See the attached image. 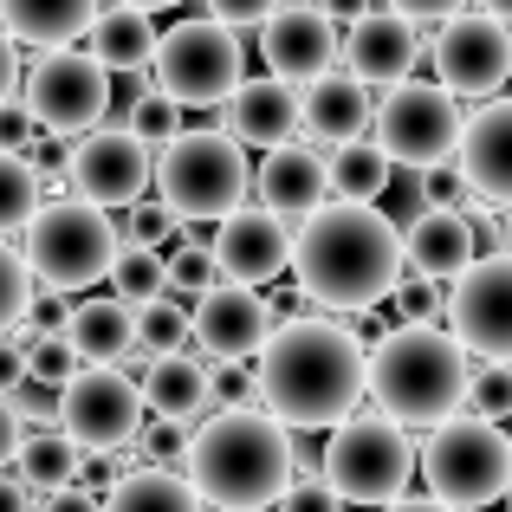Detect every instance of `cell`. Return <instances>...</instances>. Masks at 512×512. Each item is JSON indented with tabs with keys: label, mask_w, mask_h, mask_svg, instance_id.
Returning <instances> with one entry per match:
<instances>
[{
	"label": "cell",
	"mask_w": 512,
	"mask_h": 512,
	"mask_svg": "<svg viewBox=\"0 0 512 512\" xmlns=\"http://www.w3.org/2000/svg\"><path fill=\"white\" fill-rule=\"evenodd\" d=\"M279 512H344V500L325 480H292V487L279 493Z\"/></svg>",
	"instance_id": "46"
},
{
	"label": "cell",
	"mask_w": 512,
	"mask_h": 512,
	"mask_svg": "<svg viewBox=\"0 0 512 512\" xmlns=\"http://www.w3.org/2000/svg\"><path fill=\"white\" fill-rule=\"evenodd\" d=\"M474 260H480V234L467 221V208H422L402 234V266L422 279H441V286Z\"/></svg>",
	"instance_id": "23"
},
{
	"label": "cell",
	"mask_w": 512,
	"mask_h": 512,
	"mask_svg": "<svg viewBox=\"0 0 512 512\" xmlns=\"http://www.w3.org/2000/svg\"><path fill=\"white\" fill-rule=\"evenodd\" d=\"M500 500H506V512H512V487H506V493H500Z\"/></svg>",
	"instance_id": "61"
},
{
	"label": "cell",
	"mask_w": 512,
	"mask_h": 512,
	"mask_svg": "<svg viewBox=\"0 0 512 512\" xmlns=\"http://www.w3.org/2000/svg\"><path fill=\"white\" fill-rule=\"evenodd\" d=\"M318 7H325V13H331V20H357V13H363V7H370V0H318Z\"/></svg>",
	"instance_id": "57"
},
{
	"label": "cell",
	"mask_w": 512,
	"mask_h": 512,
	"mask_svg": "<svg viewBox=\"0 0 512 512\" xmlns=\"http://www.w3.org/2000/svg\"><path fill=\"white\" fill-rule=\"evenodd\" d=\"M227 137L240 150H279L299 137V85L286 78H240L227 98Z\"/></svg>",
	"instance_id": "21"
},
{
	"label": "cell",
	"mask_w": 512,
	"mask_h": 512,
	"mask_svg": "<svg viewBox=\"0 0 512 512\" xmlns=\"http://www.w3.org/2000/svg\"><path fill=\"white\" fill-rule=\"evenodd\" d=\"M98 512H208V506L175 467H130V474H117L104 487Z\"/></svg>",
	"instance_id": "29"
},
{
	"label": "cell",
	"mask_w": 512,
	"mask_h": 512,
	"mask_svg": "<svg viewBox=\"0 0 512 512\" xmlns=\"http://www.w3.org/2000/svg\"><path fill=\"white\" fill-rule=\"evenodd\" d=\"M33 512H98V493L91 487H52V493H33Z\"/></svg>",
	"instance_id": "49"
},
{
	"label": "cell",
	"mask_w": 512,
	"mask_h": 512,
	"mask_svg": "<svg viewBox=\"0 0 512 512\" xmlns=\"http://www.w3.org/2000/svg\"><path fill=\"white\" fill-rule=\"evenodd\" d=\"M137 389H143V409L163 415V422H188V428H195L201 415H214V402H208V363L188 357V350L143 357Z\"/></svg>",
	"instance_id": "25"
},
{
	"label": "cell",
	"mask_w": 512,
	"mask_h": 512,
	"mask_svg": "<svg viewBox=\"0 0 512 512\" xmlns=\"http://www.w3.org/2000/svg\"><path fill=\"white\" fill-rule=\"evenodd\" d=\"M65 338H72L78 363H124V357H137V305L85 299L65 318Z\"/></svg>",
	"instance_id": "27"
},
{
	"label": "cell",
	"mask_w": 512,
	"mask_h": 512,
	"mask_svg": "<svg viewBox=\"0 0 512 512\" xmlns=\"http://www.w3.org/2000/svg\"><path fill=\"white\" fill-rule=\"evenodd\" d=\"M428 59H435V78L441 91H454V98H493V91L512 78V26L500 13H448V20H435V46H428Z\"/></svg>",
	"instance_id": "13"
},
{
	"label": "cell",
	"mask_w": 512,
	"mask_h": 512,
	"mask_svg": "<svg viewBox=\"0 0 512 512\" xmlns=\"http://www.w3.org/2000/svg\"><path fill=\"white\" fill-rule=\"evenodd\" d=\"M104 279H111V299L150 305V299H163V253H156V247H137V240H124Z\"/></svg>",
	"instance_id": "32"
},
{
	"label": "cell",
	"mask_w": 512,
	"mask_h": 512,
	"mask_svg": "<svg viewBox=\"0 0 512 512\" xmlns=\"http://www.w3.org/2000/svg\"><path fill=\"white\" fill-rule=\"evenodd\" d=\"M461 98L441 85H415V78H402V85L383 91V104L370 111V130H376V150L389 156L396 169H428V163H448L454 143H461Z\"/></svg>",
	"instance_id": "11"
},
{
	"label": "cell",
	"mask_w": 512,
	"mask_h": 512,
	"mask_svg": "<svg viewBox=\"0 0 512 512\" xmlns=\"http://www.w3.org/2000/svg\"><path fill=\"white\" fill-rule=\"evenodd\" d=\"M33 137H39V124H33V111H26L20 98H7L0 104V150H33Z\"/></svg>",
	"instance_id": "47"
},
{
	"label": "cell",
	"mask_w": 512,
	"mask_h": 512,
	"mask_svg": "<svg viewBox=\"0 0 512 512\" xmlns=\"http://www.w3.org/2000/svg\"><path fill=\"white\" fill-rule=\"evenodd\" d=\"M78 370V350L65 331H39L33 344H26V376H39V383H65V376Z\"/></svg>",
	"instance_id": "41"
},
{
	"label": "cell",
	"mask_w": 512,
	"mask_h": 512,
	"mask_svg": "<svg viewBox=\"0 0 512 512\" xmlns=\"http://www.w3.org/2000/svg\"><path fill=\"white\" fill-rule=\"evenodd\" d=\"M467 415H480V422H506L512 415V363H480V370H467Z\"/></svg>",
	"instance_id": "36"
},
{
	"label": "cell",
	"mask_w": 512,
	"mask_h": 512,
	"mask_svg": "<svg viewBox=\"0 0 512 512\" xmlns=\"http://www.w3.org/2000/svg\"><path fill=\"white\" fill-rule=\"evenodd\" d=\"M214 273L227 279V286H273L279 273H292V221H279V214L266 208H247L240 201L234 214H221L214 221Z\"/></svg>",
	"instance_id": "16"
},
{
	"label": "cell",
	"mask_w": 512,
	"mask_h": 512,
	"mask_svg": "<svg viewBox=\"0 0 512 512\" xmlns=\"http://www.w3.org/2000/svg\"><path fill=\"white\" fill-rule=\"evenodd\" d=\"M182 124H188V117H182V104H175V98H163V91H143V98L130 104V124L124 130L137 143H150V150H163L169 137H182Z\"/></svg>",
	"instance_id": "37"
},
{
	"label": "cell",
	"mask_w": 512,
	"mask_h": 512,
	"mask_svg": "<svg viewBox=\"0 0 512 512\" xmlns=\"http://www.w3.org/2000/svg\"><path fill=\"white\" fill-rule=\"evenodd\" d=\"M156 91L175 98L182 111H195V104H227L234 98V85L247 78V52H240L234 26L221 20H182L169 26L163 39H156Z\"/></svg>",
	"instance_id": "9"
},
{
	"label": "cell",
	"mask_w": 512,
	"mask_h": 512,
	"mask_svg": "<svg viewBox=\"0 0 512 512\" xmlns=\"http://www.w3.org/2000/svg\"><path fill=\"white\" fill-rule=\"evenodd\" d=\"M208 286H221V273H214V253L208 247H163V292L169 299H182V305H195Z\"/></svg>",
	"instance_id": "35"
},
{
	"label": "cell",
	"mask_w": 512,
	"mask_h": 512,
	"mask_svg": "<svg viewBox=\"0 0 512 512\" xmlns=\"http://www.w3.org/2000/svg\"><path fill=\"white\" fill-rule=\"evenodd\" d=\"M467 350L441 325H396L363 350V396L396 428H435L467 402Z\"/></svg>",
	"instance_id": "4"
},
{
	"label": "cell",
	"mask_w": 512,
	"mask_h": 512,
	"mask_svg": "<svg viewBox=\"0 0 512 512\" xmlns=\"http://www.w3.org/2000/svg\"><path fill=\"white\" fill-rule=\"evenodd\" d=\"M208 402L214 409H253L260 383H253L247 363H208Z\"/></svg>",
	"instance_id": "42"
},
{
	"label": "cell",
	"mask_w": 512,
	"mask_h": 512,
	"mask_svg": "<svg viewBox=\"0 0 512 512\" xmlns=\"http://www.w3.org/2000/svg\"><path fill=\"white\" fill-rule=\"evenodd\" d=\"M188 344V305L182 299H150L137 305V357H169V350Z\"/></svg>",
	"instance_id": "34"
},
{
	"label": "cell",
	"mask_w": 512,
	"mask_h": 512,
	"mask_svg": "<svg viewBox=\"0 0 512 512\" xmlns=\"http://www.w3.org/2000/svg\"><path fill=\"white\" fill-rule=\"evenodd\" d=\"M124 234L137 240V247H175V214L163 208V201H150V208H143V201H130V221H124Z\"/></svg>",
	"instance_id": "45"
},
{
	"label": "cell",
	"mask_w": 512,
	"mask_h": 512,
	"mask_svg": "<svg viewBox=\"0 0 512 512\" xmlns=\"http://www.w3.org/2000/svg\"><path fill=\"white\" fill-rule=\"evenodd\" d=\"M448 331L467 357L480 363H512V253L461 266L448 279Z\"/></svg>",
	"instance_id": "14"
},
{
	"label": "cell",
	"mask_w": 512,
	"mask_h": 512,
	"mask_svg": "<svg viewBox=\"0 0 512 512\" xmlns=\"http://www.w3.org/2000/svg\"><path fill=\"white\" fill-rule=\"evenodd\" d=\"M98 20V0H0V33L13 46H72L78 33H91Z\"/></svg>",
	"instance_id": "26"
},
{
	"label": "cell",
	"mask_w": 512,
	"mask_h": 512,
	"mask_svg": "<svg viewBox=\"0 0 512 512\" xmlns=\"http://www.w3.org/2000/svg\"><path fill=\"white\" fill-rule=\"evenodd\" d=\"M461 169L467 195L487 201V208H512V98H493L480 111H467L461 143L448 156Z\"/></svg>",
	"instance_id": "20"
},
{
	"label": "cell",
	"mask_w": 512,
	"mask_h": 512,
	"mask_svg": "<svg viewBox=\"0 0 512 512\" xmlns=\"http://www.w3.org/2000/svg\"><path fill=\"white\" fill-rule=\"evenodd\" d=\"M13 91H20V52H13V39L0 33V104H7Z\"/></svg>",
	"instance_id": "54"
},
{
	"label": "cell",
	"mask_w": 512,
	"mask_h": 512,
	"mask_svg": "<svg viewBox=\"0 0 512 512\" xmlns=\"http://www.w3.org/2000/svg\"><path fill=\"white\" fill-rule=\"evenodd\" d=\"M260 52L273 65V78L286 85H312L318 72L338 65V20L318 0H279L260 20Z\"/></svg>",
	"instance_id": "17"
},
{
	"label": "cell",
	"mask_w": 512,
	"mask_h": 512,
	"mask_svg": "<svg viewBox=\"0 0 512 512\" xmlns=\"http://www.w3.org/2000/svg\"><path fill=\"white\" fill-rule=\"evenodd\" d=\"M389 299H396V318H402V325H441V312H448L441 279H422V273H402Z\"/></svg>",
	"instance_id": "39"
},
{
	"label": "cell",
	"mask_w": 512,
	"mask_h": 512,
	"mask_svg": "<svg viewBox=\"0 0 512 512\" xmlns=\"http://www.w3.org/2000/svg\"><path fill=\"white\" fill-rule=\"evenodd\" d=\"M376 512H454V506H441V500H415V493H409V500H389V506H376Z\"/></svg>",
	"instance_id": "56"
},
{
	"label": "cell",
	"mask_w": 512,
	"mask_h": 512,
	"mask_svg": "<svg viewBox=\"0 0 512 512\" xmlns=\"http://www.w3.org/2000/svg\"><path fill=\"white\" fill-rule=\"evenodd\" d=\"M292 273L325 312H370L402 279V227L376 201H325L292 227Z\"/></svg>",
	"instance_id": "2"
},
{
	"label": "cell",
	"mask_w": 512,
	"mask_h": 512,
	"mask_svg": "<svg viewBox=\"0 0 512 512\" xmlns=\"http://www.w3.org/2000/svg\"><path fill=\"white\" fill-rule=\"evenodd\" d=\"M325 182L338 201H383L389 182H396V163L376 143H344V150L325 156Z\"/></svg>",
	"instance_id": "30"
},
{
	"label": "cell",
	"mask_w": 512,
	"mask_h": 512,
	"mask_svg": "<svg viewBox=\"0 0 512 512\" xmlns=\"http://www.w3.org/2000/svg\"><path fill=\"white\" fill-rule=\"evenodd\" d=\"M273 331V312L253 286H208L195 305H188V344H201L208 363H247L253 350Z\"/></svg>",
	"instance_id": "19"
},
{
	"label": "cell",
	"mask_w": 512,
	"mask_h": 512,
	"mask_svg": "<svg viewBox=\"0 0 512 512\" xmlns=\"http://www.w3.org/2000/svg\"><path fill=\"white\" fill-rule=\"evenodd\" d=\"M143 428V389L117 363H78L59 383V435L78 454H117Z\"/></svg>",
	"instance_id": "12"
},
{
	"label": "cell",
	"mask_w": 512,
	"mask_h": 512,
	"mask_svg": "<svg viewBox=\"0 0 512 512\" xmlns=\"http://www.w3.org/2000/svg\"><path fill=\"white\" fill-rule=\"evenodd\" d=\"M0 512H33V493L20 474H0Z\"/></svg>",
	"instance_id": "55"
},
{
	"label": "cell",
	"mask_w": 512,
	"mask_h": 512,
	"mask_svg": "<svg viewBox=\"0 0 512 512\" xmlns=\"http://www.w3.org/2000/svg\"><path fill=\"white\" fill-rule=\"evenodd\" d=\"M65 318H72L65 292H33V305H26V325L33 331H65Z\"/></svg>",
	"instance_id": "50"
},
{
	"label": "cell",
	"mask_w": 512,
	"mask_h": 512,
	"mask_svg": "<svg viewBox=\"0 0 512 512\" xmlns=\"http://www.w3.org/2000/svg\"><path fill=\"white\" fill-rule=\"evenodd\" d=\"M124 7H143V13H156V7H182V0H124Z\"/></svg>",
	"instance_id": "60"
},
{
	"label": "cell",
	"mask_w": 512,
	"mask_h": 512,
	"mask_svg": "<svg viewBox=\"0 0 512 512\" xmlns=\"http://www.w3.org/2000/svg\"><path fill=\"white\" fill-rule=\"evenodd\" d=\"M500 253H512V208H500Z\"/></svg>",
	"instance_id": "58"
},
{
	"label": "cell",
	"mask_w": 512,
	"mask_h": 512,
	"mask_svg": "<svg viewBox=\"0 0 512 512\" xmlns=\"http://www.w3.org/2000/svg\"><path fill=\"white\" fill-rule=\"evenodd\" d=\"M370 85H357L350 72H318L312 85H299V130L325 150H344V143H363L370 130Z\"/></svg>",
	"instance_id": "22"
},
{
	"label": "cell",
	"mask_w": 512,
	"mask_h": 512,
	"mask_svg": "<svg viewBox=\"0 0 512 512\" xmlns=\"http://www.w3.org/2000/svg\"><path fill=\"white\" fill-rule=\"evenodd\" d=\"M150 175H156V150L117 124L85 130L65 150V188L78 201H91V208H130V201H143Z\"/></svg>",
	"instance_id": "15"
},
{
	"label": "cell",
	"mask_w": 512,
	"mask_h": 512,
	"mask_svg": "<svg viewBox=\"0 0 512 512\" xmlns=\"http://www.w3.org/2000/svg\"><path fill=\"white\" fill-rule=\"evenodd\" d=\"M20 104L46 137H85L111 117V72L91 52L52 46L20 72Z\"/></svg>",
	"instance_id": "10"
},
{
	"label": "cell",
	"mask_w": 512,
	"mask_h": 512,
	"mask_svg": "<svg viewBox=\"0 0 512 512\" xmlns=\"http://www.w3.org/2000/svg\"><path fill=\"white\" fill-rule=\"evenodd\" d=\"M415 195H422V208H461L467 182L454 163H428V169H415Z\"/></svg>",
	"instance_id": "44"
},
{
	"label": "cell",
	"mask_w": 512,
	"mask_h": 512,
	"mask_svg": "<svg viewBox=\"0 0 512 512\" xmlns=\"http://www.w3.org/2000/svg\"><path fill=\"white\" fill-rule=\"evenodd\" d=\"M20 422H13V409H7V396H0V474L13 467V454H20Z\"/></svg>",
	"instance_id": "53"
},
{
	"label": "cell",
	"mask_w": 512,
	"mask_h": 512,
	"mask_svg": "<svg viewBox=\"0 0 512 512\" xmlns=\"http://www.w3.org/2000/svg\"><path fill=\"white\" fill-rule=\"evenodd\" d=\"M383 7H389V13H402V20H415V26H422V20H448V13H461L467 0H383Z\"/></svg>",
	"instance_id": "51"
},
{
	"label": "cell",
	"mask_w": 512,
	"mask_h": 512,
	"mask_svg": "<svg viewBox=\"0 0 512 512\" xmlns=\"http://www.w3.org/2000/svg\"><path fill=\"white\" fill-rule=\"evenodd\" d=\"M480 7H487V13H500V20L512 26V0H480Z\"/></svg>",
	"instance_id": "59"
},
{
	"label": "cell",
	"mask_w": 512,
	"mask_h": 512,
	"mask_svg": "<svg viewBox=\"0 0 512 512\" xmlns=\"http://www.w3.org/2000/svg\"><path fill=\"white\" fill-rule=\"evenodd\" d=\"M26 305H33V273H26V260L0 240V338L26 318Z\"/></svg>",
	"instance_id": "40"
},
{
	"label": "cell",
	"mask_w": 512,
	"mask_h": 512,
	"mask_svg": "<svg viewBox=\"0 0 512 512\" xmlns=\"http://www.w3.org/2000/svg\"><path fill=\"white\" fill-rule=\"evenodd\" d=\"M253 195H260V208H266V214H279V221H305V214H318V208H325V195H331V182H325V156L305 150L299 137L279 143V150H266Z\"/></svg>",
	"instance_id": "24"
},
{
	"label": "cell",
	"mask_w": 512,
	"mask_h": 512,
	"mask_svg": "<svg viewBox=\"0 0 512 512\" xmlns=\"http://www.w3.org/2000/svg\"><path fill=\"white\" fill-rule=\"evenodd\" d=\"M7 409H13V422H20V435H46V428H59V383L26 376V383L7 389Z\"/></svg>",
	"instance_id": "38"
},
{
	"label": "cell",
	"mask_w": 512,
	"mask_h": 512,
	"mask_svg": "<svg viewBox=\"0 0 512 512\" xmlns=\"http://www.w3.org/2000/svg\"><path fill=\"white\" fill-rule=\"evenodd\" d=\"M188 435H195L188 422H163V415H156V422H143V428H137L143 467H169V461H182V454H188Z\"/></svg>",
	"instance_id": "43"
},
{
	"label": "cell",
	"mask_w": 512,
	"mask_h": 512,
	"mask_svg": "<svg viewBox=\"0 0 512 512\" xmlns=\"http://www.w3.org/2000/svg\"><path fill=\"white\" fill-rule=\"evenodd\" d=\"M78 461H85V454H78L59 428H46V435L20 441V454H13L7 474H20L26 493H52V487H72V480H78Z\"/></svg>",
	"instance_id": "31"
},
{
	"label": "cell",
	"mask_w": 512,
	"mask_h": 512,
	"mask_svg": "<svg viewBox=\"0 0 512 512\" xmlns=\"http://www.w3.org/2000/svg\"><path fill=\"white\" fill-rule=\"evenodd\" d=\"M506 422H512V415H506ZM506 441H512V435H506Z\"/></svg>",
	"instance_id": "62"
},
{
	"label": "cell",
	"mask_w": 512,
	"mask_h": 512,
	"mask_svg": "<svg viewBox=\"0 0 512 512\" xmlns=\"http://www.w3.org/2000/svg\"><path fill=\"white\" fill-rule=\"evenodd\" d=\"M156 201L175 214V221H221L247 201L253 169L247 150H240L227 130H195L182 124V137H169L156 150Z\"/></svg>",
	"instance_id": "7"
},
{
	"label": "cell",
	"mask_w": 512,
	"mask_h": 512,
	"mask_svg": "<svg viewBox=\"0 0 512 512\" xmlns=\"http://www.w3.org/2000/svg\"><path fill=\"white\" fill-rule=\"evenodd\" d=\"M318 474L338 493L344 506H389L409 493L415 474V441L409 428H396L389 415H344L331 428L325 454H318Z\"/></svg>",
	"instance_id": "8"
},
{
	"label": "cell",
	"mask_w": 512,
	"mask_h": 512,
	"mask_svg": "<svg viewBox=\"0 0 512 512\" xmlns=\"http://www.w3.org/2000/svg\"><path fill=\"white\" fill-rule=\"evenodd\" d=\"M156 13H143V7H104L98 20H91V59L104 65V72H150V59H156Z\"/></svg>",
	"instance_id": "28"
},
{
	"label": "cell",
	"mask_w": 512,
	"mask_h": 512,
	"mask_svg": "<svg viewBox=\"0 0 512 512\" xmlns=\"http://www.w3.org/2000/svg\"><path fill=\"white\" fill-rule=\"evenodd\" d=\"M26 247V273H33V286L46 292H85L98 286L104 273H111L117 247H124V234H117L111 208H91V201L65 195V201H39V214L20 227Z\"/></svg>",
	"instance_id": "5"
},
{
	"label": "cell",
	"mask_w": 512,
	"mask_h": 512,
	"mask_svg": "<svg viewBox=\"0 0 512 512\" xmlns=\"http://www.w3.org/2000/svg\"><path fill=\"white\" fill-rule=\"evenodd\" d=\"M39 195H46L39 169L26 163L20 150H0V234H20V227L39 214Z\"/></svg>",
	"instance_id": "33"
},
{
	"label": "cell",
	"mask_w": 512,
	"mask_h": 512,
	"mask_svg": "<svg viewBox=\"0 0 512 512\" xmlns=\"http://www.w3.org/2000/svg\"><path fill=\"white\" fill-rule=\"evenodd\" d=\"M13 383H26V350L13 338H0V396H7Z\"/></svg>",
	"instance_id": "52"
},
{
	"label": "cell",
	"mask_w": 512,
	"mask_h": 512,
	"mask_svg": "<svg viewBox=\"0 0 512 512\" xmlns=\"http://www.w3.org/2000/svg\"><path fill=\"white\" fill-rule=\"evenodd\" d=\"M292 428H279L266 409H214L188 435V487L214 512H266L292 487Z\"/></svg>",
	"instance_id": "3"
},
{
	"label": "cell",
	"mask_w": 512,
	"mask_h": 512,
	"mask_svg": "<svg viewBox=\"0 0 512 512\" xmlns=\"http://www.w3.org/2000/svg\"><path fill=\"white\" fill-rule=\"evenodd\" d=\"M415 467L428 480V500L454 512H480L500 506V493L512 487V441L500 422H480V415L461 409L428 428V441L415 448Z\"/></svg>",
	"instance_id": "6"
},
{
	"label": "cell",
	"mask_w": 512,
	"mask_h": 512,
	"mask_svg": "<svg viewBox=\"0 0 512 512\" xmlns=\"http://www.w3.org/2000/svg\"><path fill=\"white\" fill-rule=\"evenodd\" d=\"M338 59L357 85L389 91V85H402V78H415V65H422V33H415V20H402V13H389V7H363L357 20H344Z\"/></svg>",
	"instance_id": "18"
},
{
	"label": "cell",
	"mask_w": 512,
	"mask_h": 512,
	"mask_svg": "<svg viewBox=\"0 0 512 512\" xmlns=\"http://www.w3.org/2000/svg\"><path fill=\"white\" fill-rule=\"evenodd\" d=\"M273 7H279V0H208V20H221V26H260Z\"/></svg>",
	"instance_id": "48"
},
{
	"label": "cell",
	"mask_w": 512,
	"mask_h": 512,
	"mask_svg": "<svg viewBox=\"0 0 512 512\" xmlns=\"http://www.w3.org/2000/svg\"><path fill=\"white\" fill-rule=\"evenodd\" d=\"M260 409L279 428H338L363 402V344L338 318H286L253 350Z\"/></svg>",
	"instance_id": "1"
}]
</instances>
